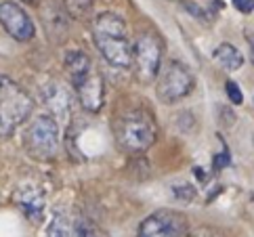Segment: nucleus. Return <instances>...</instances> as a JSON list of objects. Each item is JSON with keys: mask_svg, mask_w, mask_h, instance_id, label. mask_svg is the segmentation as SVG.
I'll list each match as a JSON object with an SVG mask.
<instances>
[{"mask_svg": "<svg viewBox=\"0 0 254 237\" xmlns=\"http://www.w3.org/2000/svg\"><path fill=\"white\" fill-rule=\"evenodd\" d=\"M93 38L97 49L101 51L105 61L114 67L132 65V44L128 30L120 15L101 13L93 23Z\"/></svg>", "mask_w": 254, "mask_h": 237, "instance_id": "f257e3e1", "label": "nucleus"}, {"mask_svg": "<svg viewBox=\"0 0 254 237\" xmlns=\"http://www.w3.org/2000/svg\"><path fill=\"white\" fill-rule=\"evenodd\" d=\"M34 101L21 84L0 74V136L13 134L28 120Z\"/></svg>", "mask_w": 254, "mask_h": 237, "instance_id": "f03ea898", "label": "nucleus"}, {"mask_svg": "<svg viewBox=\"0 0 254 237\" xmlns=\"http://www.w3.org/2000/svg\"><path fill=\"white\" fill-rule=\"evenodd\" d=\"M118 139L126 151H145L158 139L156 122L145 109H130L118 124Z\"/></svg>", "mask_w": 254, "mask_h": 237, "instance_id": "7ed1b4c3", "label": "nucleus"}, {"mask_svg": "<svg viewBox=\"0 0 254 237\" xmlns=\"http://www.w3.org/2000/svg\"><path fill=\"white\" fill-rule=\"evenodd\" d=\"M25 149L36 160H53L59 151L61 136L59 124L53 116H38L34 118L23 136Z\"/></svg>", "mask_w": 254, "mask_h": 237, "instance_id": "20e7f679", "label": "nucleus"}, {"mask_svg": "<svg viewBox=\"0 0 254 237\" xmlns=\"http://www.w3.org/2000/svg\"><path fill=\"white\" fill-rule=\"evenodd\" d=\"M193 84H195V80H193V74L189 71V67L185 63L172 59L160 71L156 95L162 103H177L179 99H183L191 93Z\"/></svg>", "mask_w": 254, "mask_h": 237, "instance_id": "39448f33", "label": "nucleus"}, {"mask_svg": "<svg viewBox=\"0 0 254 237\" xmlns=\"http://www.w3.org/2000/svg\"><path fill=\"white\" fill-rule=\"evenodd\" d=\"M132 63L134 71L143 82H149L158 76L162 67V40L156 34H141L132 47Z\"/></svg>", "mask_w": 254, "mask_h": 237, "instance_id": "423d86ee", "label": "nucleus"}, {"mask_svg": "<svg viewBox=\"0 0 254 237\" xmlns=\"http://www.w3.org/2000/svg\"><path fill=\"white\" fill-rule=\"evenodd\" d=\"M0 23H2V27L11 38L19 42H28L36 36V25L32 17L19 4L11 2V0L0 2Z\"/></svg>", "mask_w": 254, "mask_h": 237, "instance_id": "0eeeda50", "label": "nucleus"}, {"mask_svg": "<svg viewBox=\"0 0 254 237\" xmlns=\"http://www.w3.org/2000/svg\"><path fill=\"white\" fill-rule=\"evenodd\" d=\"M183 229L185 225L177 212L158 210L141 223L137 237H181Z\"/></svg>", "mask_w": 254, "mask_h": 237, "instance_id": "6e6552de", "label": "nucleus"}, {"mask_svg": "<svg viewBox=\"0 0 254 237\" xmlns=\"http://www.w3.org/2000/svg\"><path fill=\"white\" fill-rule=\"evenodd\" d=\"M13 202L19 210L28 216V221L32 223H40L44 218V208H47V197L40 185L36 183H21L17 187Z\"/></svg>", "mask_w": 254, "mask_h": 237, "instance_id": "1a4fd4ad", "label": "nucleus"}, {"mask_svg": "<svg viewBox=\"0 0 254 237\" xmlns=\"http://www.w3.org/2000/svg\"><path fill=\"white\" fill-rule=\"evenodd\" d=\"M76 93H78V99L80 103H82V107L86 109V112H93L97 114L99 109L103 107V99H105V86H103V78L97 74V71H88V74L78 80L76 84Z\"/></svg>", "mask_w": 254, "mask_h": 237, "instance_id": "9d476101", "label": "nucleus"}, {"mask_svg": "<svg viewBox=\"0 0 254 237\" xmlns=\"http://www.w3.org/2000/svg\"><path fill=\"white\" fill-rule=\"evenodd\" d=\"M65 69H67V76L71 80V84H76L78 80H82L88 71H93V63H90L88 55H84L82 51H69L65 53Z\"/></svg>", "mask_w": 254, "mask_h": 237, "instance_id": "9b49d317", "label": "nucleus"}, {"mask_svg": "<svg viewBox=\"0 0 254 237\" xmlns=\"http://www.w3.org/2000/svg\"><path fill=\"white\" fill-rule=\"evenodd\" d=\"M44 103L53 109V114L69 116L71 97H69V93L61 84H49V88L44 90Z\"/></svg>", "mask_w": 254, "mask_h": 237, "instance_id": "f8f14e48", "label": "nucleus"}, {"mask_svg": "<svg viewBox=\"0 0 254 237\" xmlns=\"http://www.w3.org/2000/svg\"><path fill=\"white\" fill-rule=\"evenodd\" d=\"M212 59L227 71H235V69H240L244 65V55L235 49L233 44H227V42L216 47Z\"/></svg>", "mask_w": 254, "mask_h": 237, "instance_id": "ddd939ff", "label": "nucleus"}, {"mask_svg": "<svg viewBox=\"0 0 254 237\" xmlns=\"http://www.w3.org/2000/svg\"><path fill=\"white\" fill-rule=\"evenodd\" d=\"M67 235H69V218L65 212L55 210L49 218V225L42 237H67Z\"/></svg>", "mask_w": 254, "mask_h": 237, "instance_id": "4468645a", "label": "nucleus"}, {"mask_svg": "<svg viewBox=\"0 0 254 237\" xmlns=\"http://www.w3.org/2000/svg\"><path fill=\"white\" fill-rule=\"evenodd\" d=\"M65 2V11L71 17H80L84 15L90 6H93V0H63Z\"/></svg>", "mask_w": 254, "mask_h": 237, "instance_id": "2eb2a0df", "label": "nucleus"}, {"mask_svg": "<svg viewBox=\"0 0 254 237\" xmlns=\"http://www.w3.org/2000/svg\"><path fill=\"white\" fill-rule=\"evenodd\" d=\"M71 237H107V233L101 231L99 227H95L93 223H78Z\"/></svg>", "mask_w": 254, "mask_h": 237, "instance_id": "dca6fc26", "label": "nucleus"}, {"mask_svg": "<svg viewBox=\"0 0 254 237\" xmlns=\"http://www.w3.org/2000/svg\"><path fill=\"white\" fill-rule=\"evenodd\" d=\"M225 90H227V97H229V101L233 105H242L244 103V95H242V90L238 86V82H233V80H227L225 82Z\"/></svg>", "mask_w": 254, "mask_h": 237, "instance_id": "f3484780", "label": "nucleus"}, {"mask_svg": "<svg viewBox=\"0 0 254 237\" xmlns=\"http://www.w3.org/2000/svg\"><path fill=\"white\" fill-rule=\"evenodd\" d=\"M231 164V158H229V153L227 151H223L221 156H214V160H212V166H214V170H221V168H227Z\"/></svg>", "mask_w": 254, "mask_h": 237, "instance_id": "a211bd4d", "label": "nucleus"}, {"mask_svg": "<svg viewBox=\"0 0 254 237\" xmlns=\"http://www.w3.org/2000/svg\"><path fill=\"white\" fill-rule=\"evenodd\" d=\"M233 6L240 13H252L254 11V0H233Z\"/></svg>", "mask_w": 254, "mask_h": 237, "instance_id": "6ab92c4d", "label": "nucleus"}, {"mask_svg": "<svg viewBox=\"0 0 254 237\" xmlns=\"http://www.w3.org/2000/svg\"><path fill=\"white\" fill-rule=\"evenodd\" d=\"M193 237H216V235H212V233H197V235H193Z\"/></svg>", "mask_w": 254, "mask_h": 237, "instance_id": "aec40b11", "label": "nucleus"}, {"mask_svg": "<svg viewBox=\"0 0 254 237\" xmlns=\"http://www.w3.org/2000/svg\"><path fill=\"white\" fill-rule=\"evenodd\" d=\"M248 42L252 44V51H254V38H252V36H248Z\"/></svg>", "mask_w": 254, "mask_h": 237, "instance_id": "412c9836", "label": "nucleus"}, {"mask_svg": "<svg viewBox=\"0 0 254 237\" xmlns=\"http://www.w3.org/2000/svg\"><path fill=\"white\" fill-rule=\"evenodd\" d=\"M25 2H32V0H25Z\"/></svg>", "mask_w": 254, "mask_h": 237, "instance_id": "4be33fe9", "label": "nucleus"}]
</instances>
